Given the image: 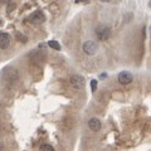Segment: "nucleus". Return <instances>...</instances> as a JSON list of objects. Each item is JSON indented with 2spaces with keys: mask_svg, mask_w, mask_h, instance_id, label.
<instances>
[{
  "mask_svg": "<svg viewBox=\"0 0 151 151\" xmlns=\"http://www.w3.org/2000/svg\"><path fill=\"white\" fill-rule=\"evenodd\" d=\"M4 78H5L6 82H14L18 78V73L15 69H6L5 73H4Z\"/></svg>",
  "mask_w": 151,
  "mask_h": 151,
  "instance_id": "nucleus-7",
  "label": "nucleus"
},
{
  "mask_svg": "<svg viewBox=\"0 0 151 151\" xmlns=\"http://www.w3.org/2000/svg\"><path fill=\"white\" fill-rule=\"evenodd\" d=\"M98 50V45L96 42H92V40H88L83 44V52L88 55H93L96 54V52Z\"/></svg>",
  "mask_w": 151,
  "mask_h": 151,
  "instance_id": "nucleus-1",
  "label": "nucleus"
},
{
  "mask_svg": "<svg viewBox=\"0 0 151 151\" xmlns=\"http://www.w3.org/2000/svg\"><path fill=\"white\" fill-rule=\"evenodd\" d=\"M3 24V22H1V19H0V25H1Z\"/></svg>",
  "mask_w": 151,
  "mask_h": 151,
  "instance_id": "nucleus-14",
  "label": "nucleus"
},
{
  "mask_svg": "<svg viewBox=\"0 0 151 151\" xmlns=\"http://www.w3.org/2000/svg\"><path fill=\"white\" fill-rule=\"evenodd\" d=\"M119 82L121 84H129L132 82V74L130 72H126V70H124V72H121L119 74Z\"/></svg>",
  "mask_w": 151,
  "mask_h": 151,
  "instance_id": "nucleus-6",
  "label": "nucleus"
},
{
  "mask_svg": "<svg viewBox=\"0 0 151 151\" xmlns=\"http://www.w3.org/2000/svg\"><path fill=\"white\" fill-rule=\"evenodd\" d=\"M9 1H10V0H0V3L1 4H8Z\"/></svg>",
  "mask_w": 151,
  "mask_h": 151,
  "instance_id": "nucleus-12",
  "label": "nucleus"
},
{
  "mask_svg": "<svg viewBox=\"0 0 151 151\" xmlns=\"http://www.w3.org/2000/svg\"><path fill=\"white\" fill-rule=\"evenodd\" d=\"M88 127L92 131H98L101 130V121L98 119H91L88 121Z\"/></svg>",
  "mask_w": 151,
  "mask_h": 151,
  "instance_id": "nucleus-8",
  "label": "nucleus"
},
{
  "mask_svg": "<svg viewBox=\"0 0 151 151\" xmlns=\"http://www.w3.org/2000/svg\"><path fill=\"white\" fill-rule=\"evenodd\" d=\"M150 37H151V27H150Z\"/></svg>",
  "mask_w": 151,
  "mask_h": 151,
  "instance_id": "nucleus-15",
  "label": "nucleus"
},
{
  "mask_svg": "<svg viewBox=\"0 0 151 151\" xmlns=\"http://www.w3.org/2000/svg\"><path fill=\"white\" fill-rule=\"evenodd\" d=\"M30 20L33 22V23H37V24H40V23H44L45 22V17H44V14L42 13L40 10H37V12H34L30 15Z\"/></svg>",
  "mask_w": 151,
  "mask_h": 151,
  "instance_id": "nucleus-5",
  "label": "nucleus"
},
{
  "mask_svg": "<svg viewBox=\"0 0 151 151\" xmlns=\"http://www.w3.org/2000/svg\"><path fill=\"white\" fill-rule=\"evenodd\" d=\"M40 151H55V150L53 149V146H50L48 144H44V145L40 146Z\"/></svg>",
  "mask_w": 151,
  "mask_h": 151,
  "instance_id": "nucleus-10",
  "label": "nucleus"
},
{
  "mask_svg": "<svg viewBox=\"0 0 151 151\" xmlns=\"http://www.w3.org/2000/svg\"><path fill=\"white\" fill-rule=\"evenodd\" d=\"M69 82L76 89H81L84 87V78L82 76H78V74L72 76V77L69 78Z\"/></svg>",
  "mask_w": 151,
  "mask_h": 151,
  "instance_id": "nucleus-2",
  "label": "nucleus"
},
{
  "mask_svg": "<svg viewBox=\"0 0 151 151\" xmlns=\"http://www.w3.org/2000/svg\"><path fill=\"white\" fill-rule=\"evenodd\" d=\"M3 149H4V146H3L1 142H0V151H3Z\"/></svg>",
  "mask_w": 151,
  "mask_h": 151,
  "instance_id": "nucleus-13",
  "label": "nucleus"
},
{
  "mask_svg": "<svg viewBox=\"0 0 151 151\" xmlns=\"http://www.w3.org/2000/svg\"><path fill=\"white\" fill-rule=\"evenodd\" d=\"M12 38L8 33H0V48L1 49H6L10 45Z\"/></svg>",
  "mask_w": 151,
  "mask_h": 151,
  "instance_id": "nucleus-4",
  "label": "nucleus"
},
{
  "mask_svg": "<svg viewBox=\"0 0 151 151\" xmlns=\"http://www.w3.org/2000/svg\"><path fill=\"white\" fill-rule=\"evenodd\" d=\"M91 88H92V91H93V92L97 89V81H96V79L91 81Z\"/></svg>",
  "mask_w": 151,
  "mask_h": 151,
  "instance_id": "nucleus-11",
  "label": "nucleus"
},
{
  "mask_svg": "<svg viewBox=\"0 0 151 151\" xmlns=\"http://www.w3.org/2000/svg\"><path fill=\"white\" fill-rule=\"evenodd\" d=\"M111 34V29L108 27H101L97 29V37L100 40H107Z\"/></svg>",
  "mask_w": 151,
  "mask_h": 151,
  "instance_id": "nucleus-3",
  "label": "nucleus"
},
{
  "mask_svg": "<svg viewBox=\"0 0 151 151\" xmlns=\"http://www.w3.org/2000/svg\"><path fill=\"white\" fill-rule=\"evenodd\" d=\"M48 45L50 47V48L55 49V50H60V45H59L58 42H55V40H50V42H48Z\"/></svg>",
  "mask_w": 151,
  "mask_h": 151,
  "instance_id": "nucleus-9",
  "label": "nucleus"
}]
</instances>
